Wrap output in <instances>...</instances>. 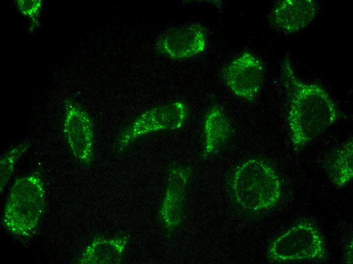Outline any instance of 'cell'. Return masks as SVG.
Returning a JSON list of instances; mask_svg holds the SVG:
<instances>
[{
    "instance_id": "ba28073f",
    "label": "cell",
    "mask_w": 353,
    "mask_h": 264,
    "mask_svg": "<svg viewBox=\"0 0 353 264\" xmlns=\"http://www.w3.org/2000/svg\"><path fill=\"white\" fill-rule=\"evenodd\" d=\"M221 75L227 86L235 95L253 102L262 87L265 68L258 57L245 51L225 66Z\"/></svg>"
},
{
    "instance_id": "2e32d148",
    "label": "cell",
    "mask_w": 353,
    "mask_h": 264,
    "mask_svg": "<svg viewBox=\"0 0 353 264\" xmlns=\"http://www.w3.org/2000/svg\"><path fill=\"white\" fill-rule=\"evenodd\" d=\"M352 241H351L347 247V255L349 256V259L352 263Z\"/></svg>"
},
{
    "instance_id": "277c9868",
    "label": "cell",
    "mask_w": 353,
    "mask_h": 264,
    "mask_svg": "<svg viewBox=\"0 0 353 264\" xmlns=\"http://www.w3.org/2000/svg\"><path fill=\"white\" fill-rule=\"evenodd\" d=\"M189 109L186 102L176 101L150 108L124 126L113 140L112 148L122 154L140 138L148 135L179 129L186 123Z\"/></svg>"
},
{
    "instance_id": "6da1fadb",
    "label": "cell",
    "mask_w": 353,
    "mask_h": 264,
    "mask_svg": "<svg viewBox=\"0 0 353 264\" xmlns=\"http://www.w3.org/2000/svg\"><path fill=\"white\" fill-rule=\"evenodd\" d=\"M280 80L289 97L292 144L295 150H300L335 123L340 113L324 87L298 77L287 55L281 63Z\"/></svg>"
},
{
    "instance_id": "8fae6325",
    "label": "cell",
    "mask_w": 353,
    "mask_h": 264,
    "mask_svg": "<svg viewBox=\"0 0 353 264\" xmlns=\"http://www.w3.org/2000/svg\"><path fill=\"white\" fill-rule=\"evenodd\" d=\"M130 235L95 236L75 260L78 264H120L129 243Z\"/></svg>"
},
{
    "instance_id": "52a82bcc",
    "label": "cell",
    "mask_w": 353,
    "mask_h": 264,
    "mask_svg": "<svg viewBox=\"0 0 353 264\" xmlns=\"http://www.w3.org/2000/svg\"><path fill=\"white\" fill-rule=\"evenodd\" d=\"M63 107L64 137L76 159L82 164L90 166L95 157V134L92 118L73 100H65Z\"/></svg>"
},
{
    "instance_id": "5b68a950",
    "label": "cell",
    "mask_w": 353,
    "mask_h": 264,
    "mask_svg": "<svg viewBox=\"0 0 353 264\" xmlns=\"http://www.w3.org/2000/svg\"><path fill=\"white\" fill-rule=\"evenodd\" d=\"M324 239L317 227L299 221L276 238L268 246L267 258L274 263L323 260L327 257Z\"/></svg>"
},
{
    "instance_id": "9c48e42d",
    "label": "cell",
    "mask_w": 353,
    "mask_h": 264,
    "mask_svg": "<svg viewBox=\"0 0 353 264\" xmlns=\"http://www.w3.org/2000/svg\"><path fill=\"white\" fill-rule=\"evenodd\" d=\"M207 45V32L194 23L170 28L160 35L155 44L158 53L171 59L188 58L203 52Z\"/></svg>"
},
{
    "instance_id": "4fadbf2b",
    "label": "cell",
    "mask_w": 353,
    "mask_h": 264,
    "mask_svg": "<svg viewBox=\"0 0 353 264\" xmlns=\"http://www.w3.org/2000/svg\"><path fill=\"white\" fill-rule=\"evenodd\" d=\"M326 170L331 181L337 187H342L351 180L353 176L352 138L329 157Z\"/></svg>"
},
{
    "instance_id": "7a4b0ae2",
    "label": "cell",
    "mask_w": 353,
    "mask_h": 264,
    "mask_svg": "<svg viewBox=\"0 0 353 264\" xmlns=\"http://www.w3.org/2000/svg\"><path fill=\"white\" fill-rule=\"evenodd\" d=\"M225 184L228 199L240 211L259 214L272 209L282 196L280 180L269 161L248 158L228 171Z\"/></svg>"
},
{
    "instance_id": "3957f363",
    "label": "cell",
    "mask_w": 353,
    "mask_h": 264,
    "mask_svg": "<svg viewBox=\"0 0 353 264\" xmlns=\"http://www.w3.org/2000/svg\"><path fill=\"white\" fill-rule=\"evenodd\" d=\"M44 181L39 172L16 179L9 193L2 217L6 230L26 238L38 229L45 209Z\"/></svg>"
},
{
    "instance_id": "9a60e30c",
    "label": "cell",
    "mask_w": 353,
    "mask_h": 264,
    "mask_svg": "<svg viewBox=\"0 0 353 264\" xmlns=\"http://www.w3.org/2000/svg\"><path fill=\"white\" fill-rule=\"evenodd\" d=\"M21 14L30 19L31 29L39 25V19L42 9L40 0H19L15 2Z\"/></svg>"
},
{
    "instance_id": "8992f818",
    "label": "cell",
    "mask_w": 353,
    "mask_h": 264,
    "mask_svg": "<svg viewBox=\"0 0 353 264\" xmlns=\"http://www.w3.org/2000/svg\"><path fill=\"white\" fill-rule=\"evenodd\" d=\"M167 181L158 211V218L169 236L182 224L185 215L186 191L193 170L189 165L170 162Z\"/></svg>"
},
{
    "instance_id": "7c38bea8",
    "label": "cell",
    "mask_w": 353,
    "mask_h": 264,
    "mask_svg": "<svg viewBox=\"0 0 353 264\" xmlns=\"http://www.w3.org/2000/svg\"><path fill=\"white\" fill-rule=\"evenodd\" d=\"M232 133L231 123L222 108L213 105L204 119L201 157L206 158L218 153L227 144Z\"/></svg>"
},
{
    "instance_id": "30bf717a",
    "label": "cell",
    "mask_w": 353,
    "mask_h": 264,
    "mask_svg": "<svg viewBox=\"0 0 353 264\" xmlns=\"http://www.w3.org/2000/svg\"><path fill=\"white\" fill-rule=\"evenodd\" d=\"M319 9L315 0H284L275 5L268 19L274 28L285 34H294L307 27Z\"/></svg>"
},
{
    "instance_id": "5bb4252c",
    "label": "cell",
    "mask_w": 353,
    "mask_h": 264,
    "mask_svg": "<svg viewBox=\"0 0 353 264\" xmlns=\"http://www.w3.org/2000/svg\"><path fill=\"white\" fill-rule=\"evenodd\" d=\"M31 143L25 140L10 148L0 158V192L4 191L11 178L15 167L22 155L30 147Z\"/></svg>"
}]
</instances>
